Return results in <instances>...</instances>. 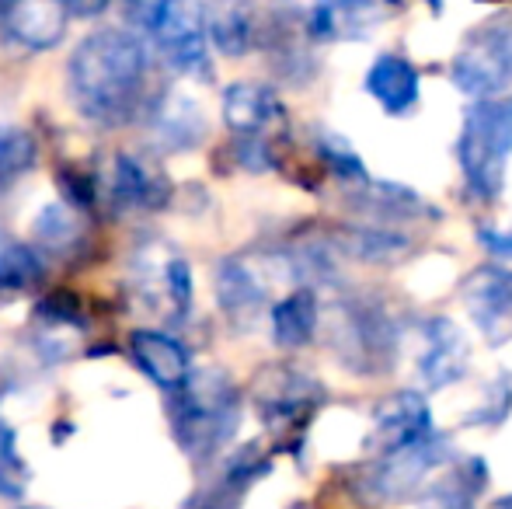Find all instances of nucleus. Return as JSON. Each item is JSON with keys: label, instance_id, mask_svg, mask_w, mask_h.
<instances>
[{"label": "nucleus", "instance_id": "39448f33", "mask_svg": "<svg viewBox=\"0 0 512 509\" xmlns=\"http://www.w3.org/2000/svg\"><path fill=\"white\" fill-rule=\"evenodd\" d=\"M450 81L467 98H495L512 88V14L478 21L450 63Z\"/></svg>", "mask_w": 512, "mask_h": 509}, {"label": "nucleus", "instance_id": "f8f14e48", "mask_svg": "<svg viewBox=\"0 0 512 509\" xmlns=\"http://www.w3.org/2000/svg\"><path fill=\"white\" fill-rule=\"evenodd\" d=\"M460 304L492 346L512 339V269L492 262L478 265L460 283Z\"/></svg>", "mask_w": 512, "mask_h": 509}, {"label": "nucleus", "instance_id": "0eeeda50", "mask_svg": "<svg viewBox=\"0 0 512 509\" xmlns=\"http://www.w3.org/2000/svg\"><path fill=\"white\" fill-rule=\"evenodd\" d=\"M129 272H133L129 276L133 293L150 311H161L175 321H182L192 311V269L164 241H147L136 248Z\"/></svg>", "mask_w": 512, "mask_h": 509}, {"label": "nucleus", "instance_id": "bb28decb", "mask_svg": "<svg viewBox=\"0 0 512 509\" xmlns=\"http://www.w3.org/2000/svg\"><path fill=\"white\" fill-rule=\"evenodd\" d=\"M46 276V265L35 248L11 245L0 248V300H14L21 293L35 290Z\"/></svg>", "mask_w": 512, "mask_h": 509}, {"label": "nucleus", "instance_id": "a878e982", "mask_svg": "<svg viewBox=\"0 0 512 509\" xmlns=\"http://www.w3.org/2000/svg\"><path fill=\"white\" fill-rule=\"evenodd\" d=\"M32 234L42 248H49L53 255H70L84 241V220L77 213V206L70 203H49L46 210L35 217Z\"/></svg>", "mask_w": 512, "mask_h": 509}, {"label": "nucleus", "instance_id": "423d86ee", "mask_svg": "<svg viewBox=\"0 0 512 509\" xmlns=\"http://www.w3.org/2000/svg\"><path fill=\"white\" fill-rule=\"evenodd\" d=\"M279 11L314 42L366 39L387 14L391 0H279Z\"/></svg>", "mask_w": 512, "mask_h": 509}, {"label": "nucleus", "instance_id": "9d476101", "mask_svg": "<svg viewBox=\"0 0 512 509\" xmlns=\"http://www.w3.org/2000/svg\"><path fill=\"white\" fill-rule=\"evenodd\" d=\"M147 32H154L157 46L164 49V56L178 74L199 77V81L213 77V63L206 53L203 7H192L189 0H161L154 25Z\"/></svg>", "mask_w": 512, "mask_h": 509}, {"label": "nucleus", "instance_id": "1a4fd4ad", "mask_svg": "<svg viewBox=\"0 0 512 509\" xmlns=\"http://www.w3.org/2000/svg\"><path fill=\"white\" fill-rule=\"evenodd\" d=\"M255 405L258 415L265 419V426L272 429H293L300 422H307L317 412V405L324 401V387L297 367H265L255 377Z\"/></svg>", "mask_w": 512, "mask_h": 509}, {"label": "nucleus", "instance_id": "e433bc0d", "mask_svg": "<svg viewBox=\"0 0 512 509\" xmlns=\"http://www.w3.org/2000/svg\"><path fill=\"white\" fill-rule=\"evenodd\" d=\"M32 509H39V506H32Z\"/></svg>", "mask_w": 512, "mask_h": 509}, {"label": "nucleus", "instance_id": "2eb2a0df", "mask_svg": "<svg viewBox=\"0 0 512 509\" xmlns=\"http://www.w3.org/2000/svg\"><path fill=\"white\" fill-rule=\"evenodd\" d=\"M216 286V304L227 318H234L237 325H251L262 318V311L269 307V279L262 276L258 265H251L248 258L234 255L223 258L213 272Z\"/></svg>", "mask_w": 512, "mask_h": 509}, {"label": "nucleus", "instance_id": "473e14b6", "mask_svg": "<svg viewBox=\"0 0 512 509\" xmlns=\"http://www.w3.org/2000/svg\"><path fill=\"white\" fill-rule=\"evenodd\" d=\"M478 241L488 255L495 258H512V217L509 224H481Z\"/></svg>", "mask_w": 512, "mask_h": 509}, {"label": "nucleus", "instance_id": "4468645a", "mask_svg": "<svg viewBox=\"0 0 512 509\" xmlns=\"http://www.w3.org/2000/svg\"><path fill=\"white\" fill-rule=\"evenodd\" d=\"M467 363H471V346H467V335L460 332L457 321L443 318H425L422 321V353H418V377L432 391H443V387L457 384L467 374Z\"/></svg>", "mask_w": 512, "mask_h": 509}, {"label": "nucleus", "instance_id": "7c9ffc66", "mask_svg": "<svg viewBox=\"0 0 512 509\" xmlns=\"http://www.w3.org/2000/svg\"><path fill=\"white\" fill-rule=\"evenodd\" d=\"M35 314H39L46 325L53 328H63V325H84V314H81V304H77L70 293H53V297L39 300V307H35Z\"/></svg>", "mask_w": 512, "mask_h": 509}, {"label": "nucleus", "instance_id": "72a5a7b5", "mask_svg": "<svg viewBox=\"0 0 512 509\" xmlns=\"http://www.w3.org/2000/svg\"><path fill=\"white\" fill-rule=\"evenodd\" d=\"M63 4H67V11L77 14V18H98L112 0H63Z\"/></svg>", "mask_w": 512, "mask_h": 509}, {"label": "nucleus", "instance_id": "6e6552de", "mask_svg": "<svg viewBox=\"0 0 512 509\" xmlns=\"http://www.w3.org/2000/svg\"><path fill=\"white\" fill-rule=\"evenodd\" d=\"M450 457V443L443 436L429 433L422 440L408 443V447L387 450L377 457V464H370V471L363 475V492L373 503H398L408 499L411 492L422 489V482L439 471V464H446Z\"/></svg>", "mask_w": 512, "mask_h": 509}, {"label": "nucleus", "instance_id": "a211bd4d", "mask_svg": "<svg viewBox=\"0 0 512 509\" xmlns=\"http://www.w3.org/2000/svg\"><path fill=\"white\" fill-rule=\"evenodd\" d=\"M129 353H133L136 367L147 374V381L157 384L161 391H175L192 374L189 349L178 339H171L168 332H157V328H136L129 335Z\"/></svg>", "mask_w": 512, "mask_h": 509}, {"label": "nucleus", "instance_id": "c756f323", "mask_svg": "<svg viewBox=\"0 0 512 509\" xmlns=\"http://www.w3.org/2000/svg\"><path fill=\"white\" fill-rule=\"evenodd\" d=\"M28 464L18 450V433L7 422H0V496L21 499L28 489Z\"/></svg>", "mask_w": 512, "mask_h": 509}, {"label": "nucleus", "instance_id": "6ab92c4d", "mask_svg": "<svg viewBox=\"0 0 512 509\" xmlns=\"http://www.w3.org/2000/svg\"><path fill=\"white\" fill-rule=\"evenodd\" d=\"M286 119L283 102L269 84L237 81L223 91V123L237 136H265Z\"/></svg>", "mask_w": 512, "mask_h": 509}, {"label": "nucleus", "instance_id": "dca6fc26", "mask_svg": "<svg viewBox=\"0 0 512 509\" xmlns=\"http://www.w3.org/2000/svg\"><path fill=\"white\" fill-rule=\"evenodd\" d=\"M432 433V412L429 401L418 391H394L373 408V447L380 454L387 450L408 447Z\"/></svg>", "mask_w": 512, "mask_h": 509}, {"label": "nucleus", "instance_id": "5701e85b", "mask_svg": "<svg viewBox=\"0 0 512 509\" xmlns=\"http://www.w3.org/2000/svg\"><path fill=\"white\" fill-rule=\"evenodd\" d=\"M352 203L373 220V224H387V220H422V217H439L422 196H415L411 189L398 182H373L366 178L363 185L352 189Z\"/></svg>", "mask_w": 512, "mask_h": 509}, {"label": "nucleus", "instance_id": "9b49d317", "mask_svg": "<svg viewBox=\"0 0 512 509\" xmlns=\"http://www.w3.org/2000/svg\"><path fill=\"white\" fill-rule=\"evenodd\" d=\"M95 192H102L112 210H161L171 199L164 171L136 154L108 157L95 175Z\"/></svg>", "mask_w": 512, "mask_h": 509}, {"label": "nucleus", "instance_id": "20e7f679", "mask_svg": "<svg viewBox=\"0 0 512 509\" xmlns=\"http://www.w3.org/2000/svg\"><path fill=\"white\" fill-rule=\"evenodd\" d=\"M328 342L359 377L387 374L398 360V325L377 297H345L328 311Z\"/></svg>", "mask_w": 512, "mask_h": 509}, {"label": "nucleus", "instance_id": "f03ea898", "mask_svg": "<svg viewBox=\"0 0 512 509\" xmlns=\"http://www.w3.org/2000/svg\"><path fill=\"white\" fill-rule=\"evenodd\" d=\"M171 433L178 447L196 461L220 454L241 422V391L223 370H192L171 391Z\"/></svg>", "mask_w": 512, "mask_h": 509}, {"label": "nucleus", "instance_id": "412c9836", "mask_svg": "<svg viewBox=\"0 0 512 509\" xmlns=\"http://www.w3.org/2000/svg\"><path fill=\"white\" fill-rule=\"evenodd\" d=\"M366 91L387 116H408L418 105V67L401 53H380L366 74Z\"/></svg>", "mask_w": 512, "mask_h": 509}, {"label": "nucleus", "instance_id": "ddd939ff", "mask_svg": "<svg viewBox=\"0 0 512 509\" xmlns=\"http://www.w3.org/2000/svg\"><path fill=\"white\" fill-rule=\"evenodd\" d=\"M63 0H0V32L28 53H46L67 35Z\"/></svg>", "mask_w": 512, "mask_h": 509}, {"label": "nucleus", "instance_id": "2f4dec72", "mask_svg": "<svg viewBox=\"0 0 512 509\" xmlns=\"http://www.w3.org/2000/svg\"><path fill=\"white\" fill-rule=\"evenodd\" d=\"M234 157H237V164L248 171L272 168V150H269V143H265V136H237Z\"/></svg>", "mask_w": 512, "mask_h": 509}, {"label": "nucleus", "instance_id": "b1692460", "mask_svg": "<svg viewBox=\"0 0 512 509\" xmlns=\"http://www.w3.org/2000/svg\"><path fill=\"white\" fill-rule=\"evenodd\" d=\"M154 133L164 150L182 154V150H192L206 140V116L192 98L168 95L154 116Z\"/></svg>", "mask_w": 512, "mask_h": 509}, {"label": "nucleus", "instance_id": "4be33fe9", "mask_svg": "<svg viewBox=\"0 0 512 509\" xmlns=\"http://www.w3.org/2000/svg\"><path fill=\"white\" fill-rule=\"evenodd\" d=\"M269 321H272V342L279 349H304L317 335V325H321L317 293L310 286H293L283 300L272 304Z\"/></svg>", "mask_w": 512, "mask_h": 509}, {"label": "nucleus", "instance_id": "393cba45", "mask_svg": "<svg viewBox=\"0 0 512 509\" xmlns=\"http://www.w3.org/2000/svg\"><path fill=\"white\" fill-rule=\"evenodd\" d=\"M481 485H485V464L464 461L446 471L436 485H429L422 509H474Z\"/></svg>", "mask_w": 512, "mask_h": 509}, {"label": "nucleus", "instance_id": "f3484780", "mask_svg": "<svg viewBox=\"0 0 512 509\" xmlns=\"http://www.w3.org/2000/svg\"><path fill=\"white\" fill-rule=\"evenodd\" d=\"M206 39L223 56H248L262 35V11L255 0H209L203 7Z\"/></svg>", "mask_w": 512, "mask_h": 509}, {"label": "nucleus", "instance_id": "cd10ccee", "mask_svg": "<svg viewBox=\"0 0 512 509\" xmlns=\"http://www.w3.org/2000/svg\"><path fill=\"white\" fill-rule=\"evenodd\" d=\"M314 147H317V157L324 161V168H328L338 182H345V185H352V189H356V185H363L366 178H370L363 157L356 154V147H352L345 136L331 133V129H317Z\"/></svg>", "mask_w": 512, "mask_h": 509}, {"label": "nucleus", "instance_id": "7ed1b4c3", "mask_svg": "<svg viewBox=\"0 0 512 509\" xmlns=\"http://www.w3.org/2000/svg\"><path fill=\"white\" fill-rule=\"evenodd\" d=\"M512 157V98H478L464 112L457 140V161L464 185L474 199L492 203L506 185V168Z\"/></svg>", "mask_w": 512, "mask_h": 509}, {"label": "nucleus", "instance_id": "aec40b11", "mask_svg": "<svg viewBox=\"0 0 512 509\" xmlns=\"http://www.w3.org/2000/svg\"><path fill=\"white\" fill-rule=\"evenodd\" d=\"M338 258H356L366 265H394L401 258L415 252L408 234L391 231V227L366 224V227H335L331 234H324Z\"/></svg>", "mask_w": 512, "mask_h": 509}, {"label": "nucleus", "instance_id": "c85d7f7f", "mask_svg": "<svg viewBox=\"0 0 512 509\" xmlns=\"http://www.w3.org/2000/svg\"><path fill=\"white\" fill-rule=\"evenodd\" d=\"M35 161H39V147L32 133L21 126H0V189L32 171Z\"/></svg>", "mask_w": 512, "mask_h": 509}, {"label": "nucleus", "instance_id": "f257e3e1", "mask_svg": "<svg viewBox=\"0 0 512 509\" xmlns=\"http://www.w3.org/2000/svg\"><path fill=\"white\" fill-rule=\"evenodd\" d=\"M150 56L136 35L95 32L74 49L67 67L70 98L77 112L102 126H122L136 116V105L147 81Z\"/></svg>", "mask_w": 512, "mask_h": 509}, {"label": "nucleus", "instance_id": "f704fd0d", "mask_svg": "<svg viewBox=\"0 0 512 509\" xmlns=\"http://www.w3.org/2000/svg\"><path fill=\"white\" fill-rule=\"evenodd\" d=\"M495 509H512V496H506V499H502V503L495 506Z\"/></svg>", "mask_w": 512, "mask_h": 509}, {"label": "nucleus", "instance_id": "c9c22d12", "mask_svg": "<svg viewBox=\"0 0 512 509\" xmlns=\"http://www.w3.org/2000/svg\"><path fill=\"white\" fill-rule=\"evenodd\" d=\"M0 398H4V381H0Z\"/></svg>", "mask_w": 512, "mask_h": 509}]
</instances>
